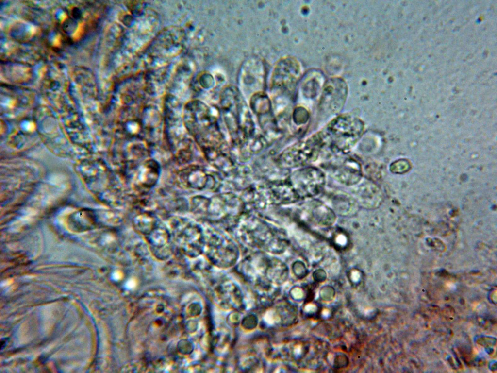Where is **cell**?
Wrapping results in <instances>:
<instances>
[{
	"instance_id": "cell-1",
	"label": "cell",
	"mask_w": 497,
	"mask_h": 373,
	"mask_svg": "<svg viewBox=\"0 0 497 373\" xmlns=\"http://www.w3.org/2000/svg\"><path fill=\"white\" fill-rule=\"evenodd\" d=\"M220 103L232 143L240 147L255 136V125L248 107L239 89L232 85L222 90Z\"/></svg>"
},
{
	"instance_id": "cell-2",
	"label": "cell",
	"mask_w": 497,
	"mask_h": 373,
	"mask_svg": "<svg viewBox=\"0 0 497 373\" xmlns=\"http://www.w3.org/2000/svg\"><path fill=\"white\" fill-rule=\"evenodd\" d=\"M186 40L185 30L181 27L164 28L143 50L137 62V68L150 70L169 65L183 51Z\"/></svg>"
},
{
	"instance_id": "cell-3",
	"label": "cell",
	"mask_w": 497,
	"mask_h": 373,
	"mask_svg": "<svg viewBox=\"0 0 497 373\" xmlns=\"http://www.w3.org/2000/svg\"><path fill=\"white\" fill-rule=\"evenodd\" d=\"M233 228L246 245L273 254L285 252L289 242L285 234L263 219L244 213Z\"/></svg>"
},
{
	"instance_id": "cell-4",
	"label": "cell",
	"mask_w": 497,
	"mask_h": 373,
	"mask_svg": "<svg viewBox=\"0 0 497 373\" xmlns=\"http://www.w3.org/2000/svg\"><path fill=\"white\" fill-rule=\"evenodd\" d=\"M100 12L99 5L86 3L60 8L55 20L62 40L70 44L83 38L96 27Z\"/></svg>"
},
{
	"instance_id": "cell-5",
	"label": "cell",
	"mask_w": 497,
	"mask_h": 373,
	"mask_svg": "<svg viewBox=\"0 0 497 373\" xmlns=\"http://www.w3.org/2000/svg\"><path fill=\"white\" fill-rule=\"evenodd\" d=\"M364 128L363 122L358 118L344 114L332 119L316 133L323 150L328 149L334 153H346L359 140Z\"/></svg>"
},
{
	"instance_id": "cell-6",
	"label": "cell",
	"mask_w": 497,
	"mask_h": 373,
	"mask_svg": "<svg viewBox=\"0 0 497 373\" xmlns=\"http://www.w3.org/2000/svg\"><path fill=\"white\" fill-rule=\"evenodd\" d=\"M213 109L199 100L188 102L182 112L184 126L200 147L214 142L222 136Z\"/></svg>"
},
{
	"instance_id": "cell-7",
	"label": "cell",
	"mask_w": 497,
	"mask_h": 373,
	"mask_svg": "<svg viewBox=\"0 0 497 373\" xmlns=\"http://www.w3.org/2000/svg\"><path fill=\"white\" fill-rule=\"evenodd\" d=\"M160 24L157 13L147 8L141 15L136 17L134 24L125 33L119 52L121 60H128L144 50L155 35Z\"/></svg>"
},
{
	"instance_id": "cell-8",
	"label": "cell",
	"mask_w": 497,
	"mask_h": 373,
	"mask_svg": "<svg viewBox=\"0 0 497 373\" xmlns=\"http://www.w3.org/2000/svg\"><path fill=\"white\" fill-rule=\"evenodd\" d=\"M76 171L95 195L114 205L120 204V196L113 187L111 173L105 165L94 158L83 159L76 163Z\"/></svg>"
},
{
	"instance_id": "cell-9",
	"label": "cell",
	"mask_w": 497,
	"mask_h": 373,
	"mask_svg": "<svg viewBox=\"0 0 497 373\" xmlns=\"http://www.w3.org/2000/svg\"><path fill=\"white\" fill-rule=\"evenodd\" d=\"M168 227L181 253L191 258L204 253L205 235L199 224L185 217L175 216L169 219Z\"/></svg>"
},
{
	"instance_id": "cell-10",
	"label": "cell",
	"mask_w": 497,
	"mask_h": 373,
	"mask_svg": "<svg viewBox=\"0 0 497 373\" xmlns=\"http://www.w3.org/2000/svg\"><path fill=\"white\" fill-rule=\"evenodd\" d=\"M242 199L231 192L215 195L210 198L205 216L212 223L233 228L245 213Z\"/></svg>"
},
{
	"instance_id": "cell-11",
	"label": "cell",
	"mask_w": 497,
	"mask_h": 373,
	"mask_svg": "<svg viewBox=\"0 0 497 373\" xmlns=\"http://www.w3.org/2000/svg\"><path fill=\"white\" fill-rule=\"evenodd\" d=\"M33 119L39 138L52 152L61 156L71 155L72 144L61 123L51 114L49 112L46 116L45 113L37 112Z\"/></svg>"
},
{
	"instance_id": "cell-12",
	"label": "cell",
	"mask_w": 497,
	"mask_h": 373,
	"mask_svg": "<svg viewBox=\"0 0 497 373\" xmlns=\"http://www.w3.org/2000/svg\"><path fill=\"white\" fill-rule=\"evenodd\" d=\"M205 235L204 253L213 265L219 268L228 269L236 264L239 256V250L232 239L216 231Z\"/></svg>"
},
{
	"instance_id": "cell-13",
	"label": "cell",
	"mask_w": 497,
	"mask_h": 373,
	"mask_svg": "<svg viewBox=\"0 0 497 373\" xmlns=\"http://www.w3.org/2000/svg\"><path fill=\"white\" fill-rule=\"evenodd\" d=\"M34 100L31 90L14 85L3 84L1 86V114L7 119L19 120L30 109Z\"/></svg>"
},
{
	"instance_id": "cell-14",
	"label": "cell",
	"mask_w": 497,
	"mask_h": 373,
	"mask_svg": "<svg viewBox=\"0 0 497 373\" xmlns=\"http://www.w3.org/2000/svg\"><path fill=\"white\" fill-rule=\"evenodd\" d=\"M322 148L315 134L285 149L279 156L277 162L284 168L305 166L315 161Z\"/></svg>"
},
{
	"instance_id": "cell-15",
	"label": "cell",
	"mask_w": 497,
	"mask_h": 373,
	"mask_svg": "<svg viewBox=\"0 0 497 373\" xmlns=\"http://www.w3.org/2000/svg\"><path fill=\"white\" fill-rule=\"evenodd\" d=\"M288 177L300 199L315 197L320 194L324 188L325 174L316 167L302 168Z\"/></svg>"
},
{
	"instance_id": "cell-16",
	"label": "cell",
	"mask_w": 497,
	"mask_h": 373,
	"mask_svg": "<svg viewBox=\"0 0 497 373\" xmlns=\"http://www.w3.org/2000/svg\"><path fill=\"white\" fill-rule=\"evenodd\" d=\"M300 75L298 62L292 57L282 58L276 63L272 73L270 87L272 90L292 92Z\"/></svg>"
},
{
	"instance_id": "cell-17",
	"label": "cell",
	"mask_w": 497,
	"mask_h": 373,
	"mask_svg": "<svg viewBox=\"0 0 497 373\" xmlns=\"http://www.w3.org/2000/svg\"><path fill=\"white\" fill-rule=\"evenodd\" d=\"M213 298L218 306L226 310L239 309L243 305V297L240 288L227 278L215 283Z\"/></svg>"
},
{
	"instance_id": "cell-18",
	"label": "cell",
	"mask_w": 497,
	"mask_h": 373,
	"mask_svg": "<svg viewBox=\"0 0 497 373\" xmlns=\"http://www.w3.org/2000/svg\"><path fill=\"white\" fill-rule=\"evenodd\" d=\"M39 138L33 119L24 117L18 120L7 138V143L15 150L28 149L36 144Z\"/></svg>"
},
{
	"instance_id": "cell-19",
	"label": "cell",
	"mask_w": 497,
	"mask_h": 373,
	"mask_svg": "<svg viewBox=\"0 0 497 373\" xmlns=\"http://www.w3.org/2000/svg\"><path fill=\"white\" fill-rule=\"evenodd\" d=\"M347 95L345 82L331 80L325 85L320 100V109L328 114H336L342 109Z\"/></svg>"
},
{
	"instance_id": "cell-20",
	"label": "cell",
	"mask_w": 497,
	"mask_h": 373,
	"mask_svg": "<svg viewBox=\"0 0 497 373\" xmlns=\"http://www.w3.org/2000/svg\"><path fill=\"white\" fill-rule=\"evenodd\" d=\"M301 217L314 225L327 227L335 222V213L327 204L318 200H312L305 203L301 208Z\"/></svg>"
},
{
	"instance_id": "cell-21",
	"label": "cell",
	"mask_w": 497,
	"mask_h": 373,
	"mask_svg": "<svg viewBox=\"0 0 497 373\" xmlns=\"http://www.w3.org/2000/svg\"><path fill=\"white\" fill-rule=\"evenodd\" d=\"M144 237L151 254L154 256L165 258L173 253L170 231L168 226L161 221L150 233Z\"/></svg>"
},
{
	"instance_id": "cell-22",
	"label": "cell",
	"mask_w": 497,
	"mask_h": 373,
	"mask_svg": "<svg viewBox=\"0 0 497 373\" xmlns=\"http://www.w3.org/2000/svg\"><path fill=\"white\" fill-rule=\"evenodd\" d=\"M327 168L333 179L345 186L356 185L362 178L360 164L351 158H347Z\"/></svg>"
},
{
	"instance_id": "cell-23",
	"label": "cell",
	"mask_w": 497,
	"mask_h": 373,
	"mask_svg": "<svg viewBox=\"0 0 497 373\" xmlns=\"http://www.w3.org/2000/svg\"><path fill=\"white\" fill-rule=\"evenodd\" d=\"M265 187L271 204H290L300 200L288 177L283 179L271 181Z\"/></svg>"
},
{
	"instance_id": "cell-24",
	"label": "cell",
	"mask_w": 497,
	"mask_h": 373,
	"mask_svg": "<svg viewBox=\"0 0 497 373\" xmlns=\"http://www.w3.org/2000/svg\"><path fill=\"white\" fill-rule=\"evenodd\" d=\"M179 178L184 186L197 190L207 188L213 189L217 185V180L213 175L207 174L201 168L196 166L189 167L182 171Z\"/></svg>"
},
{
	"instance_id": "cell-25",
	"label": "cell",
	"mask_w": 497,
	"mask_h": 373,
	"mask_svg": "<svg viewBox=\"0 0 497 373\" xmlns=\"http://www.w3.org/2000/svg\"><path fill=\"white\" fill-rule=\"evenodd\" d=\"M160 173L157 163L148 160L144 163L135 172L132 178V185L139 192H145L156 183Z\"/></svg>"
},
{
	"instance_id": "cell-26",
	"label": "cell",
	"mask_w": 497,
	"mask_h": 373,
	"mask_svg": "<svg viewBox=\"0 0 497 373\" xmlns=\"http://www.w3.org/2000/svg\"><path fill=\"white\" fill-rule=\"evenodd\" d=\"M355 199L359 205L367 209H377L381 203V195L375 184L365 182L353 189Z\"/></svg>"
},
{
	"instance_id": "cell-27",
	"label": "cell",
	"mask_w": 497,
	"mask_h": 373,
	"mask_svg": "<svg viewBox=\"0 0 497 373\" xmlns=\"http://www.w3.org/2000/svg\"><path fill=\"white\" fill-rule=\"evenodd\" d=\"M330 207L339 215L350 217L358 211L359 204L352 195L342 191L330 194L328 197Z\"/></svg>"
},
{
	"instance_id": "cell-28",
	"label": "cell",
	"mask_w": 497,
	"mask_h": 373,
	"mask_svg": "<svg viewBox=\"0 0 497 373\" xmlns=\"http://www.w3.org/2000/svg\"><path fill=\"white\" fill-rule=\"evenodd\" d=\"M249 105L253 112L257 116L259 122L269 119L274 116L272 113V103L268 95L262 91L252 95Z\"/></svg>"
},
{
	"instance_id": "cell-29",
	"label": "cell",
	"mask_w": 497,
	"mask_h": 373,
	"mask_svg": "<svg viewBox=\"0 0 497 373\" xmlns=\"http://www.w3.org/2000/svg\"><path fill=\"white\" fill-rule=\"evenodd\" d=\"M6 63L1 66V74L4 80L14 84L23 83L28 81L31 75V69L24 64Z\"/></svg>"
},
{
	"instance_id": "cell-30",
	"label": "cell",
	"mask_w": 497,
	"mask_h": 373,
	"mask_svg": "<svg viewBox=\"0 0 497 373\" xmlns=\"http://www.w3.org/2000/svg\"><path fill=\"white\" fill-rule=\"evenodd\" d=\"M288 269L282 260L273 257L269 260L266 273L267 281L272 285H280L287 279Z\"/></svg>"
},
{
	"instance_id": "cell-31",
	"label": "cell",
	"mask_w": 497,
	"mask_h": 373,
	"mask_svg": "<svg viewBox=\"0 0 497 373\" xmlns=\"http://www.w3.org/2000/svg\"><path fill=\"white\" fill-rule=\"evenodd\" d=\"M159 222L155 215L150 212L145 211L136 214L132 222L135 232L144 237L150 233Z\"/></svg>"
},
{
	"instance_id": "cell-32",
	"label": "cell",
	"mask_w": 497,
	"mask_h": 373,
	"mask_svg": "<svg viewBox=\"0 0 497 373\" xmlns=\"http://www.w3.org/2000/svg\"><path fill=\"white\" fill-rule=\"evenodd\" d=\"M275 323L283 327L293 324L297 318V310L289 303L282 302L277 305L274 310Z\"/></svg>"
},
{
	"instance_id": "cell-33",
	"label": "cell",
	"mask_w": 497,
	"mask_h": 373,
	"mask_svg": "<svg viewBox=\"0 0 497 373\" xmlns=\"http://www.w3.org/2000/svg\"><path fill=\"white\" fill-rule=\"evenodd\" d=\"M264 69L262 63L250 61L246 63L241 70V79L247 85L264 82Z\"/></svg>"
},
{
	"instance_id": "cell-34",
	"label": "cell",
	"mask_w": 497,
	"mask_h": 373,
	"mask_svg": "<svg viewBox=\"0 0 497 373\" xmlns=\"http://www.w3.org/2000/svg\"><path fill=\"white\" fill-rule=\"evenodd\" d=\"M97 240V246L107 253H122L121 243L116 234L110 231L102 233Z\"/></svg>"
},
{
	"instance_id": "cell-35",
	"label": "cell",
	"mask_w": 497,
	"mask_h": 373,
	"mask_svg": "<svg viewBox=\"0 0 497 373\" xmlns=\"http://www.w3.org/2000/svg\"><path fill=\"white\" fill-rule=\"evenodd\" d=\"M101 221L110 226H116L122 222L124 220L123 213L118 210H106L100 213Z\"/></svg>"
},
{
	"instance_id": "cell-36",
	"label": "cell",
	"mask_w": 497,
	"mask_h": 373,
	"mask_svg": "<svg viewBox=\"0 0 497 373\" xmlns=\"http://www.w3.org/2000/svg\"><path fill=\"white\" fill-rule=\"evenodd\" d=\"M210 198L203 196H196L192 197L190 202V207L195 214L206 216Z\"/></svg>"
},
{
	"instance_id": "cell-37",
	"label": "cell",
	"mask_w": 497,
	"mask_h": 373,
	"mask_svg": "<svg viewBox=\"0 0 497 373\" xmlns=\"http://www.w3.org/2000/svg\"><path fill=\"white\" fill-rule=\"evenodd\" d=\"M309 119V114L303 107L296 108L293 113V119L297 125L305 123Z\"/></svg>"
},
{
	"instance_id": "cell-38",
	"label": "cell",
	"mask_w": 497,
	"mask_h": 373,
	"mask_svg": "<svg viewBox=\"0 0 497 373\" xmlns=\"http://www.w3.org/2000/svg\"><path fill=\"white\" fill-rule=\"evenodd\" d=\"M318 86L317 80L313 77L305 83L303 89L304 93L308 97H313L317 92Z\"/></svg>"
},
{
	"instance_id": "cell-39",
	"label": "cell",
	"mask_w": 497,
	"mask_h": 373,
	"mask_svg": "<svg viewBox=\"0 0 497 373\" xmlns=\"http://www.w3.org/2000/svg\"><path fill=\"white\" fill-rule=\"evenodd\" d=\"M292 270L294 275L299 279L304 278L308 273L305 264L300 261H297L293 264Z\"/></svg>"
},
{
	"instance_id": "cell-40",
	"label": "cell",
	"mask_w": 497,
	"mask_h": 373,
	"mask_svg": "<svg viewBox=\"0 0 497 373\" xmlns=\"http://www.w3.org/2000/svg\"><path fill=\"white\" fill-rule=\"evenodd\" d=\"M259 364V361L256 357L253 356H247L245 359L242 360V364H240V366L242 367V370H248L254 369V368H257Z\"/></svg>"
},
{
	"instance_id": "cell-41",
	"label": "cell",
	"mask_w": 497,
	"mask_h": 373,
	"mask_svg": "<svg viewBox=\"0 0 497 373\" xmlns=\"http://www.w3.org/2000/svg\"><path fill=\"white\" fill-rule=\"evenodd\" d=\"M257 324V318L253 314H249L242 320V327L245 330H250L256 327Z\"/></svg>"
},
{
	"instance_id": "cell-42",
	"label": "cell",
	"mask_w": 497,
	"mask_h": 373,
	"mask_svg": "<svg viewBox=\"0 0 497 373\" xmlns=\"http://www.w3.org/2000/svg\"><path fill=\"white\" fill-rule=\"evenodd\" d=\"M199 85L205 89H209L214 85V79L212 75L208 73L202 74L199 79Z\"/></svg>"
},
{
	"instance_id": "cell-43",
	"label": "cell",
	"mask_w": 497,
	"mask_h": 373,
	"mask_svg": "<svg viewBox=\"0 0 497 373\" xmlns=\"http://www.w3.org/2000/svg\"><path fill=\"white\" fill-rule=\"evenodd\" d=\"M326 273L325 271L322 269H318L316 270L314 274L313 277L316 281L322 282L325 281L326 278Z\"/></svg>"
}]
</instances>
